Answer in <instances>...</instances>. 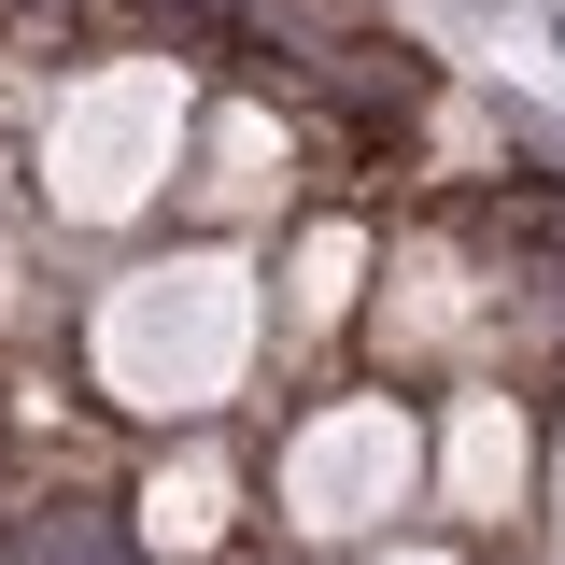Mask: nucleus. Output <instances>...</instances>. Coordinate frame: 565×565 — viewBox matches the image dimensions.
Returning a JSON list of instances; mask_svg holds the SVG:
<instances>
[{
  "mask_svg": "<svg viewBox=\"0 0 565 565\" xmlns=\"http://www.w3.org/2000/svg\"><path fill=\"white\" fill-rule=\"evenodd\" d=\"M14 565H128L99 509H57V523H14Z\"/></svg>",
  "mask_w": 565,
  "mask_h": 565,
  "instance_id": "f257e3e1",
  "label": "nucleus"
},
{
  "mask_svg": "<svg viewBox=\"0 0 565 565\" xmlns=\"http://www.w3.org/2000/svg\"><path fill=\"white\" fill-rule=\"evenodd\" d=\"M552 57H565V14H552Z\"/></svg>",
  "mask_w": 565,
  "mask_h": 565,
  "instance_id": "f03ea898",
  "label": "nucleus"
}]
</instances>
